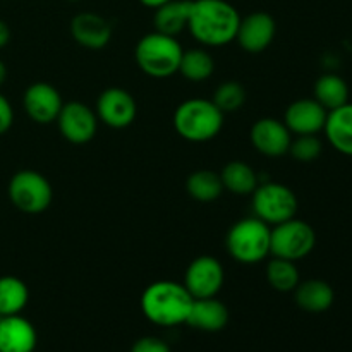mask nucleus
I'll list each match as a JSON object with an SVG mask.
<instances>
[{
  "instance_id": "bb28decb",
  "label": "nucleus",
  "mask_w": 352,
  "mask_h": 352,
  "mask_svg": "<svg viewBox=\"0 0 352 352\" xmlns=\"http://www.w3.org/2000/svg\"><path fill=\"white\" fill-rule=\"evenodd\" d=\"M267 280L275 291L291 292L299 285V272L296 261L275 258L267 265Z\"/></svg>"
},
{
  "instance_id": "9d476101",
  "label": "nucleus",
  "mask_w": 352,
  "mask_h": 352,
  "mask_svg": "<svg viewBox=\"0 0 352 352\" xmlns=\"http://www.w3.org/2000/svg\"><path fill=\"white\" fill-rule=\"evenodd\" d=\"M58 131L72 144H85L96 134L98 117L81 102L64 103L57 117Z\"/></svg>"
},
{
  "instance_id": "6ab92c4d",
  "label": "nucleus",
  "mask_w": 352,
  "mask_h": 352,
  "mask_svg": "<svg viewBox=\"0 0 352 352\" xmlns=\"http://www.w3.org/2000/svg\"><path fill=\"white\" fill-rule=\"evenodd\" d=\"M323 131L329 143L339 153L352 157V103L347 102L346 105L329 112Z\"/></svg>"
},
{
  "instance_id": "aec40b11",
  "label": "nucleus",
  "mask_w": 352,
  "mask_h": 352,
  "mask_svg": "<svg viewBox=\"0 0 352 352\" xmlns=\"http://www.w3.org/2000/svg\"><path fill=\"white\" fill-rule=\"evenodd\" d=\"M294 299L301 309L308 313H323L333 305V289L329 282L311 278V280L299 282L294 289Z\"/></svg>"
},
{
  "instance_id": "dca6fc26",
  "label": "nucleus",
  "mask_w": 352,
  "mask_h": 352,
  "mask_svg": "<svg viewBox=\"0 0 352 352\" xmlns=\"http://www.w3.org/2000/svg\"><path fill=\"white\" fill-rule=\"evenodd\" d=\"M71 34L76 43L91 50H100L112 38V26L96 12L76 14L71 21Z\"/></svg>"
},
{
  "instance_id": "b1692460",
  "label": "nucleus",
  "mask_w": 352,
  "mask_h": 352,
  "mask_svg": "<svg viewBox=\"0 0 352 352\" xmlns=\"http://www.w3.org/2000/svg\"><path fill=\"white\" fill-rule=\"evenodd\" d=\"M30 291L21 278L6 275L0 277V316L19 315L28 305Z\"/></svg>"
},
{
  "instance_id": "2eb2a0df",
  "label": "nucleus",
  "mask_w": 352,
  "mask_h": 352,
  "mask_svg": "<svg viewBox=\"0 0 352 352\" xmlns=\"http://www.w3.org/2000/svg\"><path fill=\"white\" fill-rule=\"evenodd\" d=\"M327 112L315 98L296 100L285 110L284 124L291 134L305 136V134H318L323 131L327 122Z\"/></svg>"
},
{
  "instance_id": "f3484780",
  "label": "nucleus",
  "mask_w": 352,
  "mask_h": 352,
  "mask_svg": "<svg viewBox=\"0 0 352 352\" xmlns=\"http://www.w3.org/2000/svg\"><path fill=\"white\" fill-rule=\"evenodd\" d=\"M36 342V330L26 318L0 316V352H33Z\"/></svg>"
},
{
  "instance_id": "72a5a7b5",
  "label": "nucleus",
  "mask_w": 352,
  "mask_h": 352,
  "mask_svg": "<svg viewBox=\"0 0 352 352\" xmlns=\"http://www.w3.org/2000/svg\"><path fill=\"white\" fill-rule=\"evenodd\" d=\"M6 78H7V69H6V64H3L2 60H0V86L6 82Z\"/></svg>"
},
{
  "instance_id": "5701e85b",
  "label": "nucleus",
  "mask_w": 352,
  "mask_h": 352,
  "mask_svg": "<svg viewBox=\"0 0 352 352\" xmlns=\"http://www.w3.org/2000/svg\"><path fill=\"white\" fill-rule=\"evenodd\" d=\"M220 179H222L223 189L239 196L253 195V191L258 186L256 172H254L250 165L244 164V162L241 160L229 162V164L223 167Z\"/></svg>"
},
{
  "instance_id": "6e6552de",
  "label": "nucleus",
  "mask_w": 352,
  "mask_h": 352,
  "mask_svg": "<svg viewBox=\"0 0 352 352\" xmlns=\"http://www.w3.org/2000/svg\"><path fill=\"white\" fill-rule=\"evenodd\" d=\"M52 186L40 172L19 170L9 182V198L17 210L30 215L45 212L50 206Z\"/></svg>"
},
{
  "instance_id": "2f4dec72",
  "label": "nucleus",
  "mask_w": 352,
  "mask_h": 352,
  "mask_svg": "<svg viewBox=\"0 0 352 352\" xmlns=\"http://www.w3.org/2000/svg\"><path fill=\"white\" fill-rule=\"evenodd\" d=\"M9 40H10L9 26H7V24L0 19V48L6 47V45L9 43Z\"/></svg>"
},
{
  "instance_id": "a878e982",
  "label": "nucleus",
  "mask_w": 352,
  "mask_h": 352,
  "mask_svg": "<svg viewBox=\"0 0 352 352\" xmlns=\"http://www.w3.org/2000/svg\"><path fill=\"white\" fill-rule=\"evenodd\" d=\"M213 71H215V60H213V57L206 50H203V48H191V50L182 52L179 72L188 81H206L213 74Z\"/></svg>"
},
{
  "instance_id": "423d86ee",
  "label": "nucleus",
  "mask_w": 352,
  "mask_h": 352,
  "mask_svg": "<svg viewBox=\"0 0 352 352\" xmlns=\"http://www.w3.org/2000/svg\"><path fill=\"white\" fill-rule=\"evenodd\" d=\"M316 244L315 229L299 219L277 223L270 232V254L289 261H299L308 256Z\"/></svg>"
},
{
  "instance_id": "4be33fe9",
  "label": "nucleus",
  "mask_w": 352,
  "mask_h": 352,
  "mask_svg": "<svg viewBox=\"0 0 352 352\" xmlns=\"http://www.w3.org/2000/svg\"><path fill=\"white\" fill-rule=\"evenodd\" d=\"M315 100L327 112H332L349 102V86L340 76L323 74L315 82Z\"/></svg>"
},
{
  "instance_id": "9b49d317",
  "label": "nucleus",
  "mask_w": 352,
  "mask_h": 352,
  "mask_svg": "<svg viewBox=\"0 0 352 352\" xmlns=\"http://www.w3.org/2000/svg\"><path fill=\"white\" fill-rule=\"evenodd\" d=\"M134 96L122 88H107L96 102V117L113 129H124L136 119Z\"/></svg>"
},
{
  "instance_id": "7c9ffc66",
  "label": "nucleus",
  "mask_w": 352,
  "mask_h": 352,
  "mask_svg": "<svg viewBox=\"0 0 352 352\" xmlns=\"http://www.w3.org/2000/svg\"><path fill=\"white\" fill-rule=\"evenodd\" d=\"M14 122V110L10 107L9 100L3 95H0V136L6 134L10 129Z\"/></svg>"
},
{
  "instance_id": "4468645a",
  "label": "nucleus",
  "mask_w": 352,
  "mask_h": 352,
  "mask_svg": "<svg viewBox=\"0 0 352 352\" xmlns=\"http://www.w3.org/2000/svg\"><path fill=\"white\" fill-rule=\"evenodd\" d=\"M23 103L30 119L36 124H50L57 120L64 105L60 93L48 82L31 85L24 93Z\"/></svg>"
},
{
  "instance_id": "f704fd0d",
  "label": "nucleus",
  "mask_w": 352,
  "mask_h": 352,
  "mask_svg": "<svg viewBox=\"0 0 352 352\" xmlns=\"http://www.w3.org/2000/svg\"><path fill=\"white\" fill-rule=\"evenodd\" d=\"M67 2H79V0H67Z\"/></svg>"
},
{
  "instance_id": "f257e3e1",
  "label": "nucleus",
  "mask_w": 352,
  "mask_h": 352,
  "mask_svg": "<svg viewBox=\"0 0 352 352\" xmlns=\"http://www.w3.org/2000/svg\"><path fill=\"white\" fill-rule=\"evenodd\" d=\"M241 14L227 0H192L188 30L206 47H223L236 40Z\"/></svg>"
},
{
  "instance_id": "39448f33",
  "label": "nucleus",
  "mask_w": 352,
  "mask_h": 352,
  "mask_svg": "<svg viewBox=\"0 0 352 352\" xmlns=\"http://www.w3.org/2000/svg\"><path fill=\"white\" fill-rule=\"evenodd\" d=\"M270 227L258 217L234 223L227 234V251L236 261L254 265L270 254Z\"/></svg>"
},
{
  "instance_id": "c85d7f7f",
  "label": "nucleus",
  "mask_w": 352,
  "mask_h": 352,
  "mask_svg": "<svg viewBox=\"0 0 352 352\" xmlns=\"http://www.w3.org/2000/svg\"><path fill=\"white\" fill-rule=\"evenodd\" d=\"M322 141L316 138V134H305V136H298L294 141H291L289 153L298 162L309 164L322 155Z\"/></svg>"
},
{
  "instance_id": "f03ea898",
  "label": "nucleus",
  "mask_w": 352,
  "mask_h": 352,
  "mask_svg": "<svg viewBox=\"0 0 352 352\" xmlns=\"http://www.w3.org/2000/svg\"><path fill=\"white\" fill-rule=\"evenodd\" d=\"M192 296L184 284L172 280L153 282L141 296V311L151 323L160 327H175L186 323Z\"/></svg>"
},
{
  "instance_id": "1a4fd4ad",
  "label": "nucleus",
  "mask_w": 352,
  "mask_h": 352,
  "mask_svg": "<svg viewBox=\"0 0 352 352\" xmlns=\"http://www.w3.org/2000/svg\"><path fill=\"white\" fill-rule=\"evenodd\" d=\"M223 267L217 258L198 256L191 261L184 275V287L192 299L215 298L223 285Z\"/></svg>"
},
{
  "instance_id": "0eeeda50",
  "label": "nucleus",
  "mask_w": 352,
  "mask_h": 352,
  "mask_svg": "<svg viewBox=\"0 0 352 352\" xmlns=\"http://www.w3.org/2000/svg\"><path fill=\"white\" fill-rule=\"evenodd\" d=\"M253 212L254 217L268 226H277L294 219L298 213V196L280 182L258 184L253 191Z\"/></svg>"
},
{
  "instance_id": "412c9836",
  "label": "nucleus",
  "mask_w": 352,
  "mask_h": 352,
  "mask_svg": "<svg viewBox=\"0 0 352 352\" xmlns=\"http://www.w3.org/2000/svg\"><path fill=\"white\" fill-rule=\"evenodd\" d=\"M191 2L192 0H170L165 6L155 9V31L168 36H177L182 33L188 28Z\"/></svg>"
},
{
  "instance_id": "7ed1b4c3",
  "label": "nucleus",
  "mask_w": 352,
  "mask_h": 352,
  "mask_svg": "<svg viewBox=\"0 0 352 352\" xmlns=\"http://www.w3.org/2000/svg\"><path fill=\"white\" fill-rule=\"evenodd\" d=\"M223 126V113L212 100L191 98L182 102L174 113L177 134L191 143H205L219 136Z\"/></svg>"
},
{
  "instance_id": "473e14b6",
  "label": "nucleus",
  "mask_w": 352,
  "mask_h": 352,
  "mask_svg": "<svg viewBox=\"0 0 352 352\" xmlns=\"http://www.w3.org/2000/svg\"><path fill=\"white\" fill-rule=\"evenodd\" d=\"M141 3H143L144 7H148V9H158V7L165 6L167 2H170V0H140Z\"/></svg>"
},
{
  "instance_id": "c756f323",
  "label": "nucleus",
  "mask_w": 352,
  "mask_h": 352,
  "mask_svg": "<svg viewBox=\"0 0 352 352\" xmlns=\"http://www.w3.org/2000/svg\"><path fill=\"white\" fill-rule=\"evenodd\" d=\"M131 352H170L167 344L157 337H143L133 346Z\"/></svg>"
},
{
  "instance_id": "ddd939ff",
  "label": "nucleus",
  "mask_w": 352,
  "mask_h": 352,
  "mask_svg": "<svg viewBox=\"0 0 352 352\" xmlns=\"http://www.w3.org/2000/svg\"><path fill=\"white\" fill-rule=\"evenodd\" d=\"M250 136L254 150L260 151L265 157H282L289 153L292 141L287 126L282 120L272 119V117L256 120L251 127Z\"/></svg>"
},
{
  "instance_id": "a211bd4d",
  "label": "nucleus",
  "mask_w": 352,
  "mask_h": 352,
  "mask_svg": "<svg viewBox=\"0 0 352 352\" xmlns=\"http://www.w3.org/2000/svg\"><path fill=\"white\" fill-rule=\"evenodd\" d=\"M229 322V309L215 298L192 299L186 323L203 332H219Z\"/></svg>"
},
{
  "instance_id": "f8f14e48",
  "label": "nucleus",
  "mask_w": 352,
  "mask_h": 352,
  "mask_svg": "<svg viewBox=\"0 0 352 352\" xmlns=\"http://www.w3.org/2000/svg\"><path fill=\"white\" fill-rule=\"evenodd\" d=\"M275 33H277V24L274 17L263 10H256L248 14L246 17H241L236 41L250 54H261L270 47Z\"/></svg>"
},
{
  "instance_id": "20e7f679",
  "label": "nucleus",
  "mask_w": 352,
  "mask_h": 352,
  "mask_svg": "<svg viewBox=\"0 0 352 352\" xmlns=\"http://www.w3.org/2000/svg\"><path fill=\"white\" fill-rule=\"evenodd\" d=\"M182 52L184 50L175 36L153 31L138 41L134 58L144 74L164 79L179 72Z\"/></svg>"
},
{
  "instance_id": "393cba45",
  "label": "nucleus",
  "mask_w": 352,
  "mask_h": 352,
  "mask_svg": "<svg viewBox=\"0 0 352 352\" xmlns=\"http://www.w3.org/2000/svg\"><path fill=\"white\" fill-rule=\"evenodd\" d=\"M189 196L199 203H212L223 192L220 174L213 170H196L186 181Z\"/></svg>"
},
{
  "instance_id": "cd10ccee",
  "label": "nucleus",
  "mask_w": 352,
  "mask_h": 352,
  "mask_svg": "<svg viewBox=\"0 0 352 352\" xmlns=\"http://www.w3.org/2000/svg\"><path fill=\"white\" fill-rule=\"evenodd\" d=\"M212 102L222 113L237 112L246 102V89L236 81H226L215 89Z\"/></svg>"
}]
</instances>
